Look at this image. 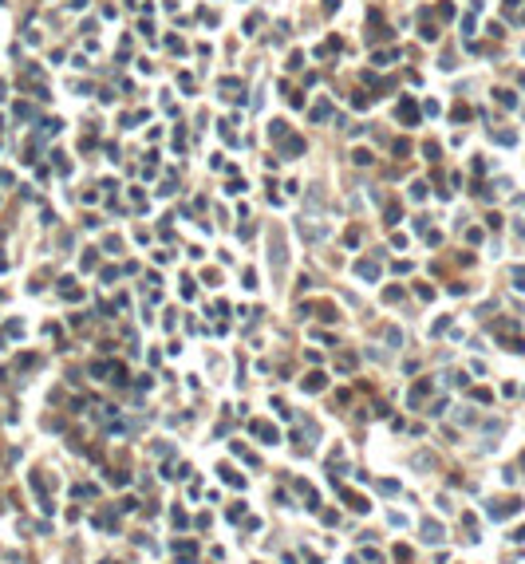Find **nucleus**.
<instances>
[{"label":"nucleus","mask_w":525,"mask_h":564,"mask_svg":"<svg viewBox=\"0 0 525 564\" xmlns=\"http://www.w3.org/2000/svg\"><path fill=\"white\" fill-rule=\"evenodd\" d=\"M304 387H308V391H320V387H324V375H308V379H304Z\"/></svg>","instance_id":"obj_1"}]
</instances>
